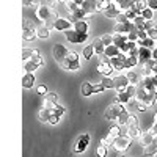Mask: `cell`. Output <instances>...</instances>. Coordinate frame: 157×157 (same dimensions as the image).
<instances>
[{
	"instance_id": "60d3db41",
	"label": "cell",
	"mask_w": 157,
	"mask_h": 157,
	"mask_svg": "<svg viewBox=\"0 0 157 157\" xmlns=\"http://www.w3.org/2000/svg\"><path fill=\"white\" fill-rule=\"evenodd\" d=\"M38 93H39V94H43V96H46V94H47V88H46V85H39V86H38Z\"/></svg>"
},
{
	"instance_id": "484cf974",
	"label": "cell",
	"mask_w": 157,
	"mask_h": 157,
	"mask_svg": "<svg viewBox=\"0 0 157 157\" xmlns=\"http://www.w3.org/2000/svg\"><path fill=\"white\" fill-rule=\"evenodd\" d=\"M126 75H127V78H129V83H132V85H135V86L140 83V78H141V77H140L138 72H135V71H129Z\"/></svg>"
},
{
	"instance_id": "b9f144b4",
	"label": "cell",
	"mask_w": 157,
	"mask_h": 157,
	"mask_svg": "<svg viewBox=\"0 0 157 157\" xmlns=\"http://www.w3.org/2000/svg\"><path fill=\"white\" fill-rule=\"evenodd\" d=\"M105 88L102 86V83H98V85H93V91L94 93H101V91H104Z\"/></svg>"
},
{
	"instance_id": "4fadbf2b",
	"label": "cell",
	"mask_w": 157,
	"mask_h": 157,
	"mask_svg": "<svg viewBox=\"0 0 157 157\" xmlns=\"http://www.w3.org/2000/svg\"><path fill=\"white\" fill-rule=\"evenodd\" d=\"M22 38L25 39V41H33V39L36 38V27H35V25H29L27 21H24Z\"/></svg>"
},
{
	"instance_id": "ac0fdd59",
	"label": "cell",
	"mask_w": 157,
	"mask_h": 157,
	"mask_svg": "<svg viewBox=\"0 0 157 157\" xmlns=\"http://www.w3.org/2000/svg\"><path fill=\"white\" fill-rule=\"evenodd\" d=\"M120 54H121L120 47H116L115 44H109V46H105V50H104V55H105L107 58H113V57L120 55Z\"/></svg>"
},
{
	"instance_id": "8992f818",
	"label": "cell",
	"mask_w": 157,
	"mask_h": 157,
	"mask_svg": "<svg viewBox=\"0 0 157 157\" xmlns=\"http://www.w3.org/2000/svg\"><path fill=\"white\" fill-rule=\"evenodd\" d=\"M124 104H120L118 101H115L113 104H110V105L107 107L105 110V115H104V118H105L107 121H116L118 115H120L121 112H124Z\"/></svg>"
},
{
	"instance_id": "44dd1931",
	"label": "cell",
	"mask_w": 157,
	"mask_h": 157,
	"mask_svg": "<svg viewBox=\"0 0 157 157\" xmlns=\"http://www.w3.org/2000/svg\"><path fill=\"white\" fill-rule=\"evenodd\" d=\"M33 85H35V75H33V72H25V75L22 77V86L25 90H29Z\"/></svg>"
},
{
	"instance_id": "52a82bcc",
	"label": "cell",
	"mask_w": 157,
	"mask_h": 157,
	"mask_svg": "<svg viewBox=\"0 0 157 157\" xmlns=\"http://www.w3.org/2000/svg\"><path fill=\"white\" fill-rule=\"evenodd\" d=\"M130 141H132V138H130V137H127V135H121V134H120L118 137L113 138L112 146H113L116 151L124 152V151H127V149L130 148Z\"/></svg>"
},
{
	"instance_id": "ee69618b",
	"label": "cell",
	"mask_w": 157,
	"mask_h": 157,
	"mask_svg": "<svg viewBox=\"0 0 157 157\" xmlns=\"http://www.w3.org/2000/svg\"><path fill=\"white\" fill-rule=\"evenodd\" d=\"M151 58H152L154 61H157V47L152 49V57H151Z\"/></svg>"
},
{
	"instance_id": "5bb4252c",
	"label": "cell",
	"mask_w": 157,
	"mask_h": 157,
	"mask_svg": "<svg viewBox=\"0 0 157 157\" xmlns=\"http://www.w3.org/2000/svg\"><path fill=\"white\" fill-rule=\"evenodd\" d=\"M127 85H129V78H127V75L120 74V75L113 77V88H115L116 91H123V90H126Z\"/></svg>"
},
{
	"instance_id": "74e56055",
	"label": "cell",
	"mask_w": 157,
	"mask_h": 157,
	"mask_svg": "<svg viewBox=\"0 0 157 157\" xmlns=\"http://www.w3.org/2000/svg\"><path fill=\"white\" fill-rule=\"evenodd\" d=\"M127 126H138V118L135 115H130L129 121H127Z\"/></svg>"
},
{
	"instance_id": "f546056e",
	"label": "cell",
	"mask_w": 157,
	"mask_h": 157,
	"mask_svg": "<svg viewBox=\"0 0 157 157\" xmlns=\"http://www.w3.org/2000/svg\"><path fill=\"white\" fill-rule=\"evenodd\" d=\"M50 115H52V110H50V109L43 107L41 110H39V120H41L43 123H49V118H50Z\"/></svg>"
},
{
	"instance_id": "4dcf8cb0",
	"label": "cell",
	"mask_w": 157,
	"mask_h": 157,
	"mask_svg": "<svg viewBox=\"0 0 157 157\" xmlns=\"http://www.w3.org/2000/svg\"><path fill=\"white\" fill-rule=\"evenodd\" d=\"M93 54H94V49H93V44H90V46H86V47L83 49V52H82V55H83V58H85V60H90L91 57H93Z\"/></svg>"
},
{
	"instance_id": "8d00e7d4",
	"label": "cell",
	"mask_w": 157,
	"mask_h": 157,
	"mask_svg": "<svg viewBox=\"0 0 157 157\" xmlns=\"http://www.w3.org/2000/svg\"><path fill=\"white\" fill-rule=\"evenodd\" d=\"M46 101H49V102H52V104H58V94H55V93H49V91H47Z\"/></svg>"
},
{
	"instance_id": "d6986e66",
	"label": "cell",
	"mask_w": 157,
	"mask_h": 157,
	"mask_svg": "<svg viewBox=\"0 0 157 157\" xmlns=\"http://www.w3.org/2000/svg\"><path fill=\"white\" fill-rule=\"evenodd\" d=\"M129 41V39H127V35H123V33H115L113 32V44L116 46V47H123L126 43Z\"/></svg>"
},
{
	"instance_id": "836d02e7",
	"label": "cell",
	"mask_w": 157,
	"mask_h": 157,
	"mask_svg": "<svg viewBox=\"0 0 157 157\" xmlns=\"http://www.w3.org/2000/svg\"><path fill=\"white\" fill-rule=\"evenodd\" d=\"M64 112H66V109H64L63 105H60V104H55V105H54V109H52V113H54V115H57V116H63L64 115Z\"/></svg>"
},
{
	"instance_id": "ffe728a7",
	"label": "cell",
	"mask_w": 157,
	"mask_h": 157,
	"mask_svg": "<svg viewBox=\"0 0 157 157\" xmlns=\"http://www.w3.org/2000/svg\"><path fill=\"white\" fill-rule=\"evenodd\" d=\"M72 29L77 32H82V33H88V22L85 19H78L72 22Z\"/></svg>"
},
{
	"instance_id": "f35d334b",
	"label": "cell",
	"mask_w": 157,
	"mask_h": 157,
	"mask_svg": "<svg viewBox=\"0 0 157 157\" xmlns=\"http://www.w3.org/2000/svg\"><path fill=\"white\" fill-rule=\"evenodd\" d=\"M60 123V116H57V115H54V113H52L50 115V118H49V124H58Z\"/></svg>"
},
{
	"instance_id": "277c9868",
	"label": "cell",
	"mask_w": 157,
	"mask_h": 157,
	"mask_svg": "<svg viewBox=\"0 0 157 157\" xmlns=\"http://www.w3.org/2000/svg\"><path fill=\"white\" fill-rule=\"evenodd\" d=\"M61 66L66 69V71H78L80 69V61H78V55L75 54V52H68L66 58H64V61L61 63Z\"/></svg>"
},
{
	"instance_id": "5b68a950",
	"label": "cell",
	"mask_w": 157,
	"mask_h": 157,
	"mask_svg": "<svg viewBox=\"0 0 157 157\" xmlns=\"http://www.w3.org/2000/svg\"><path fill=\"white\" fill-rule=\"evenodd\" d=\"M64 36H66V39L69 43H72V44H82V43H85L88 39L90 35L88 33H82V32H77V30H74L71 27L68 30H64Z\"/></svg>"
},
{
	"instance_id": "ab89813d",
	"label": "cell",
	"mask_w": 157,
	"mask_h": 157,
	"mask_svg": "<svg viewBox=\"0 0 157 157\" xmlns=\"http://www.w3.org/2000/svg\"><path fill=\"white\" fill-rule=\"evenodd\" d=\"M146 6H148V8H151L152 11H154V10H157V0H146Z\"/></svg>"
},
{
	"instance_id": "603a6c76",
	"label": "cell",
	"mask_w": 157,
	"mask_h": 157,
	"mask_svg": "<svg viewBox=\"0 0 157 157\" xmlns=\"http://www.w3.org/2000/svg\"><path fill=\"white\" fill-rule=\"evenodd\" d=\"M126 135L130 137V138H140L141 130H140L138 126H127V134Z\"/></svg>"
},
{
	"instance_id": "30bf717a",
	"label": "cell",
	"mask_w": 157,
	"mask_h": 157,
	"mask_svg": "<svg viewBox=\"0 0 157 157\" xmlns=\"http://www.w3.org/2000/svg\"><path fill=\"white\" fill-rule=\"evenodd\" d=\"M50 27L54 30H57V32H64V30H68V29L72 27V22L68 21V19H63V17H57L54 22H52Z\"/></svg>"
},
{
	"instance_id": "d590c367",
	"label": "cell",
	"mask_w": 157,
	"mask_h": 157,
	"mask_svg": "<svg viewBox=\"0 0 157 157\" xmlns=\"http://www.w3.org/2000/svg\"><path fill=\"white\" fill-rule=\"evenodd\" d=\"M99 39H101V41H102L104 44H105V46L113 44V33H110V35H109V33H107V35H102Z\"/></svg>"
},
{
	"instance_id": "6da1fadb",
	"label": "cell",
	"mask_w": 157,
	"mask_h": 157,
	"mask_svg": "<svg viewBox=\"0 0 157 157\" xmlns=\"http://www.w3.org/2000/svg\"><path fill=\"white\" fill-rule=\"evenodd\" d=\"M35 14H36V19L41 22V24H47V25H52V22H54L58 16L55 14V11L52 6L49 5H39L35 11ZM52 29V27H50Z\"/></svg>"
},
{
	"instance_id": "f6af8a7d",
	"label": "cell",
	"mask_w": 157,
	"mask_h": 157,
	"mask_svg": "<svg viewBox=\"0 0 157 157\" xmlns=\"http://www.w3.org/2000/svg\"><path fill=\"white\" fill-rule=\"evenodd\" d=\"M55 2H60V3H66L68 0H55Z\"/></svg>"
},
{
	"instance_id": "d4e9b609",
	"label": "cell",
	"mask_w": 157,
	"mask_h": 157,
	"mask_svg": "<svg viewBox=\"0 0 157 157\" xmlns=\"http://www.w3.org/2000/svg\"><path fill=\"white\" fill-rule=\"evenodd\" d=\"M138 14L143 17V19H145L146 22H151L152 21V17H154V11L151 10V8H148V6H145V8H143L140 13H138Z\"/></svg>"
},
{
	"instance_id": "7a4b0ae2",
	"label": "cell",
	"mask_w": 157,
	"mask_h": 157,
	"mask_svg": "<svg viewBox=\"0 0 157 157\" xmlns=\"http://www.w3.org/2000/svg\"><path fill=\"white\" fill-rule=\"evenodd\" d=\"M22 64H24V69L27 71V72H35L39 66H43V64H44V60H43L41 54H39V52L35 49L32 57L22 60Z\"/></svg>"
},
{
	"instance_id": "e0dca14e",
	"label": "cell",
	"mask_w": 157,
	"mask_h": 157,
	"mask_svg": "<svg viewBox=\"0 0 157 157\" xmlns=\"http://www.w3.org/2000/svg\"><path fill=\"white\" fill-rule=\"evenodd\" d=\"M96 5H98V0H82V10L90 16L96 11Z\"/></svg>"
},
{
	"instance_id": "9a60e30c",
	"label": "cell",
	"mask_w": 157,
	"mask_h": 157,
	"mask_svg": "<svg viewBox=\"0 0 157 157\" xmlns=\"http://www.w3.org/2000/svg\"><path fill=\"white\" fill-rule=\"evenodd\" d=\"M88 143H90V135L88 134L80 135V137H78V140H77L75 148H74V152H83L88 148Z\"/></svg>"
},
{
	"instance_id": "cb8c5ba5",
	"label": "cell",
	"mask_w": 157,
	"mask_h": 157,
	"mask_svg": "<svg viewBox=\"0 0 157 157\" xmlns=\"http://www.w3.org/2000/svg\"><path fill=\"white\" fill-rule=\"evenodd\" d=\"M93 49H94V52H96V55H104V50H105V44H104L101 39H94L93 41Z\"/></svg>"
},
{
	"instance_id": "1f68e13d",
	"label": "cell",
	"mask_w": 157,
	"mask_h": 157,
	"mask_svg": "<svg viewBox=\"0 0 157 157\" xmlns=\"http://www.w3.org/2000/svg\"><path fill=\"white\" fill-rule=\"evenodd\" d=\"M101 83H102V86L105 88V90L113 88V78H110L109 75H102V80H101Z\"/></svg>"
},
{
	"instance_id": "e575fe53",
	"label": "cell",
	"mask_w": 157,
	"mask_h": 157,
	"mask_svg": "<svg viewBox=\"0 0 157 157\" xmlns=\"http://www.w3.org/2000/svg\"><path fill=\"white\" fill-rule=\"evenodd\" d=\"M120 130H121V126H113V127H112V129L109 130V135H107V137L113 140L115 137H118V135H120V134H121V132H120Z\"/></svg>"
},
{
	"instance_id": "7bdbcfd3",
	"label": "cell",
	"mask_w": 157,
	"mask_h": 157,
	"mask_svg": "<svg viewBox=\"0 0 157 157\" xmlns=\"http://www.w3.org/2000/svg\"><path fill=\"white\" fill-rule=\"evenodd\" d=\"M151 69H152V75H157V61L152 60V66H151Z\"/></svg>"
},
{
	"instance_id": "f1b7e54d",
	"label": "cell",
	"mask_w": 157,
	"mask_h": 157,
	"mask_svg": "<svg viewBox=\"0 0 157 157\" xmlns=\"http://www.w3.org/2000/svg\"><path fill=\"white\" fill-rule=\"evenodd\" d=\"M138 46H143V47H148V49H154L155 46V41H154V39L152 38H149V36H146V38H143V39H140V41L137 43Z\"/></svg>"
},
{
	"instance_id": "4316f807",
	"label": "cell",
	"mask_w": 157,
	"mask_h": 157,
	"mask_svg": "<svg viewBox=\"0 0 157 157\" xmlns=\"http://www.w3.org/2000/svg\"><path fill=\"white\" fill-rule=\"evenodd\" d=\"M129 116H130V113H129L127 110L121 112L120 115H118V118H116V121H118V126H127V121H129Z\"/></svg>"
},
{
	"instance_id": "83f0119b",
	"label": "cell",
	"mask_w": 157,
	"mask_h": 157,
	"mask_svg": "<svg viewBox=\"0 0 157 157\" xmlns=\"http://www.w3.org/2000/svg\"><path fill=\"white\" fill-rule=\"evenodd\" d=\"M107 152H109V146L101 140L99 146L96 148V155H98V157H107Z\"/></svg>"
},
{
	"instance_id": "7402d4cb",
	"label": "cell",
	"mask_w": 157,
	"mask_h": 157,
	"mask_svg": "<svg viewBox=\"0 0 157 157\" xmlns=\"http://www.w3.org/2000/svg\"><path fill=\"white\" fill-rule=\"evenodd\" d=\"M80 93H82L85 98H88V96H91V94H94V91H93V83L83 82L82 86H80Z\"/></svg>"
},
{
	"instance_id": "d6a6232c",
	"label": "cell",
	"mask_w": 157,
	"mask_h": 157,
	"mask_svg": "<svg viewBox=\"0 0 157 157\" xmlns=\"http://www.w3.org/2000/svg\"><path fill=\"white\" fill-rule=\"evenodd\" d=\"M146 35L149 38H152L154 41H157V25H151V27H146Z\"/></svg>"
},
{
	"instance_id": "ba28073f",
	"label": "cell",
	"mask_w": 157,
	"mask_h": 157,
	"mask_svg": "<svg viewBox=\"0 0 157 157\" xmlns=\"http://www.w3.org/2000/svg\"><path fill=\"white\" fill-rule=\"evenodd\" d=\"M101 57L102 58H101V61L98 64V72L102 74V75H110L115 71L113 66H112V63H110V58H107L105 55H101Z\"/></svg>"
},
{
	"instance_id": "8fae6325",
	"label": "cell",
	"mask_w": 157,
	"mask_h": 157,
	"mask_svg": "<svg viewBox=\"0 0 157 157\" xmlns=\"http://www.w3.org/2000/svg\"><path fill=\"white\" fill-rule=\"evenodd\" d=\"M151 57H152V49L143 47V46H138V47H137V58H138V63L149 61V60H152Z\"/></svg>"
},
{
	"instance_id": "3957f363",
	"label": "cell",
	"mask_w": 157,
	"mask_h": 157,
	"mask_svg": "<svg viewBox=\"0 0 157 157\" xmlns=\"http://www.w3.org/2000/svg\"><path fill=\"white\" fill-rule=\"evenodd\" d=\"M135 93H137V86L132 85V83H129V85L126 86V90L118 91L116 101L120 102V104H127L129 101H132V99L135 98Z\"/></svg>"
},
{
	"instance_id": "7c38bea8",
	"label": "cell",
	"mask_w": 157,
	"mask_h": 157,
	"mask_svg": "<svg viewBox=\"0 0 157 157\" xmlns=\"http://www.w3.org/2000/svg\"><path fill=\"white\" fill-rule=\"evenodd\" d=\"M110 63H112L113 69H118V71L126 69V68H127V63H126V54H123V52H121L120 55H116V57L110 58Z\"/></svg>"
},
{
	"instance_id": "9c48e42d",
	"label": "cell",
	"mask_w": 157,
	"mask_h": 157,
	"mask_svg": "<svg viewBox=\"0 0 157 157\" xmlns=\"http://www.w3.org/2000/svg\"><path fill=\"white\" fill-rule=\"evenodd\" d=\"M52 52H54V58H55V61L57 63H63L64 61V58H66V55H68V49L64 47L63 44H55L54 46V49H52Z\"/></svg>"
},
{
	"instance_id": "2e32d148",
	"label": "cell",
	"mask_w": 157,
	"mask_h": 157,
	"mask_svg": "<svg viewBox=\"0 0 157 157\" xmlns=\"http://www.w3.org/2000/svg\"><path fill=\"white\" fill-rule=\"evenodd\" d=\"M50 36V25L47 24H39V27H36V38L39 39H47Z\"/></svg>"
}]
</instances>
